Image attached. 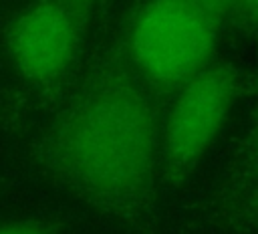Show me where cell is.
<instances>
[{
	"instance_id": "obj_7",
	"label": "cell",
	"mask_w": 258,
	"mask_h": 234,
	"mask_svg": "<svg viewBox=\"0 0 258 234\" xmlns=\"http://www.w3.org/2000/svg\"><path fill=\"white\" fill-rule=\"evenodd\" d=\"M256 2L258 0H228L226 24H236L240 30L250 32L256 22Z\"/></svg>"
},
{
	"instance_id": "obj_5",
	"label": "cell",
	"mask_w": 258,
	"mask_h": 234,
	"mask_svg": "<svg viewBox=\"0 0 258 234\" xmlns=\"http://www.w3.org/2000/svg\"><path fill=\"white\" fill-rule=\"evenodd\" d=\"M238 159L232 163L234 167L224 178V188L218 198V218L224 230H234L242 234L244 230L254 228V212H256V155H254V133L250 131L248 141L242 143Z\"/></svg>"
},
{
	"instance_id": "obj_8",
	"label": "cell",
	"mask_w": 258,
	"mask_h": 234,
	"mask_svg": "<svg viewBox=\"0 0 258 234\" xmlns=\"http://www.w3.org/2000/svg\"><path fill=\"white\" fill-rule=\"evenodd\" d=\"M202 4L222 20V24L226 26V16H228V0H202Z\"/></svg>"
},
{
	"instance_id": "obj_9",
	"label": "cell",
	"mask_w": 258,
	"mask_h": 234,
	"mask_svg": "<svg viewBox=\"0 0 258 234\" xmlns=\"http://www.w3.org/2000/svg\"><path fill=\"white\" fill-rule=\"evenodd\" d=\"M62 2H67V4H71L75 8H79V10H83L85 14H91V10L95 8V2L97 0H62Z\"/></svg>"
},
{
	"instance_id": "obj_6",
	"label": "cell",
	"mask_w": 258,
	"mask_h": 234,
	"mask_svg": "<svg viewBox=\"0 0 258 234\" xmlns=\"http://www.w3.org/2000/svg\"><path fill=\"white\" fill-rule=\"evenodd\" d=\"M0 234H62V226L52 218L32 216L0 224Z\"/></svg>"
},
{
	"instance_id": "obj_1",
	"label": "cell",
	"mask_w": 258,
	"mask_h": 234,
	"mask_svg": "<svg viewBox=\"0 0 258 234\" xmlns=\"http://www.w3.org/2000/svg\"><path fill=\"white\" fill-rule=\"evenodd\" d=\"M161 95L105 50L58 107L36 143V159L93 210L151 232L159 184Z\"/></svg>"
},
{
	"instance_id": "obj_3",
	"label": "cell",
	"mask_w": 258,
	"mask_h": 234,
	"mask_svg": "<svg viewBox=\"0 0 258 234\" xmlns=\"http://www.w3.org/2000/svg\"><path fill=\"white\" fill-rule=\"evenodd\" d=\"M248 91L244 69L216 56L167 95L159 127L161 188L177 190L189 180Z\"/></svg>"
},
{
	"instance_id": "obj_4",
	"label": "cell",
	"mask_w": 258,
	"mask_h": 234,
	"mask_svg": "<svg viewBox=\"0 0 258 234\" xmlns=\"http://www.w3.org/2000/svg\"><path fill=\"white\" fill-rule=\"evenodd\" d=\"M89 14L62 0H30L8 22L4 48L16 75L40 97L60 93L75 67Z\"/></svg>"
},
{
	"instance_id": "obj_2",
	"label": "cell",
	"mask_w": 258,
	"mask_h": 234,
	"mask_svg": "<svg viewBox=\"0 0 258 234\" xmlns=\"http://www.w3.org/2000/svg\"><path fill=\"white\" fill-rule=\"evenodd\" d=\"M222 28L202 0H141L119 46L131 69L167 97L216 58Z\"/></svg>"
}]
</instances>
